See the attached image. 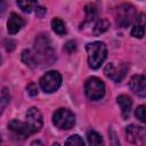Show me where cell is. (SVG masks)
<instances>
[{"instance_id":"25","label":"cell","mask_w":146,"mask_h":146,"mask_svg":"<svg viewBox=\"0 0 146 146\" xmlns=\"http://www.w3.org/2000/svg\"><path fill=\"white\" fill-rule=\"evenodd\" d=\"M64 48H65V50L67 51V52H73L75 49H76V43H75V41H67L66 43H65V46H64Z\"/></svg>"},{"instance_id":"18","label":"cell","mask_w":146,"mask_h":146,"mask_svg":"<svg viewBox=\"0 0 146 146\" xmlns=\"http://www.w3.org/2000/svg\"><path fill=\"white\" fill-rule=\"evenodd\" d=\"M87 140L90 145H100L103 144V138L99 133L96 131H88L87 133Z\"/></svg>"},{"instance_id":"7","label":"cell","mask_w":146,"mask_h":146,"mask_svg":"<svg viewBox=\"0 0 146 146\" xmlns=\"http://www.w3.org/2000/svg\"><path fill=\"white\" fill-rule=\"evenodd\" d=\"M128 72V66L125 64H119L115 65L114 63H110L105 66L104 68V73L105 75L111 79L114 82H120L123 80V78L125 76Z\"/></svg>"},{"instance_id":"16","label":"cell","mask_w":146,"mask_h":146,"mask_svg":"<svg viewBox=\"0 0 146 146\" xmlns=\"http://www.w3.org/2000/svg\"><path fill=\"white\" fill-rule=\"evenodd\" d=\"M17 5L23 11L31 13L36 7V0H17Z\"/></svg>"},{"instance_id":"15","label":"cell","mask_w":146,"mask_h":146,"mask_svg":"<svg viewBox=\"0 0 146 146\" xmlns=\"http://www.w3.org/2000/svg\"><path fill=\"white\" fill-rule=\"evenodd\" d=\"M108 27H110V22H108L107 19H105V18L99 19V21L95 24V26H94V29H92V33H94L95 35H100V34H103L104 32H106V31L108 30Z\"/></svg>"},{"instance_id":"26","label":"cell","mask_w":146,"mask_h":146,"mask_svg":"<svg viewBox=\"0 0 146 146\" xmlns=\"http://www.w3.org/2000/svg\"><path fill=\"white\" fill-rule=\"evenodd\" d=\"M35 14H36L38 17L42 18L46 15V8L44 7H41V6H36L35 7Z\"/></svg>"},{"instance_id":"2","label":"cell","mask_w":146,"mask_h":146,"mask_svg":"<svg viewBox=\"0 0 146 146\" xmlns=\"http://www.w3.org/2000/svg\"><path fill=\"white\" fill-rule=\"evenodd\" d=\"M88 52V64L91 68L97 70L104 63L107 56V48L104 42L95 41L86 46Z\"/></svg>"},{"instance_id":"5","label":"cell","mask_w":146,"mask_h":146,"mask_svg":"<svg viewBox=\"0 0 146 146\" xmlns=\"http://www.w3.org/2000/svg\"><path fill=\"white\" fill-rule=\"evenodd\" d=\"M52 122L57 128L68 130L75 124V115L67 108H58L52 115Z\"/></svg>"},{"instance_id":"20","label":"cell","mask_w":146,"mask_h":146,"mask_svg":"<svg viewBox=\"0 0 146 146\" xmlns=\"http://www.w3.org/2000/svg\"><path fill=\"white\" fill-rule=\"evenodd\" d=\"M86 22H90L94 19V17L96 16V7L94 5H88L86 6Z\"/></svg>"},{"instance_id":"30","label":"cell","mask_w":146,"mask_h":146,"mask_svg":"<svg viewBox=\"0 0 146 146\" xmlns=\"http://www.w3.org/2000/svg\"><path fill=\"white\" fill-rule=\"evenodd\" d=\"M140 1H143V0H140Z\"/></svg>"},{"instance_id":"24","label":"cell","mask_w":146,"mask_h":146,"mask_svg":"<svg viewBox=\"0 0 146 146\" xmlns=\"http://www.w3.org/2000/svg\"><path fill=\"white\" fill-rule=\"evenodd\" d=\"M26 90H27V94L31 96V97H34L38 95V88H36V84L31 82L26 86Z\"/></svg>"},{"instance_id":"22","label":"cell","mask_w":146,"mask_h":146,"mask_svg":"<svg viewBox=\"0 0 146 146\" xmlns=\"http://www.w3.org/2000/svg\"><path fill=\"white\" fill-rule=\"evenodd\" d=\"M9 94L7 92V89H3V91L1 92V96H0V113L3 111L5 106L9 103Z\"/></svg>"},{"instance_id":"17","label":"cell","mask_w":146,"mask_h":146,"mask_svg":"<svg viewBox=\"0 0 146 146\" xmlns=\"http://www.w3.org/2000/svg\"><path fill=\"white\" fill-rule=\"evenodd\" d=\"M51 27L54 30L55 33L59 34V35H63L66 33V27H65V24L62 19L59 18H54L51 21Z\"/></svg>"},{"instance_id":"1","label":"cell","mask_w":146,"mask_h":146,"mask_svg":"<svg viewBox=\"0 0 146 146\" xmlns=\"http://www.w3.org/2000/svg\"><path fill=\"white\" fill-rule=\"evenodd\" d=\"M33 54L36 58L38 64L42 63L44 65H51V63L55 59V52L51 47L50 40L47 35L41 34L35 39Z\"/></svg>"},{"instance_id":"9","label":"cell","mask_w":146,"mask_h":146,"mask_svg":"<svg viewBox=\"0 0 146 146\" xmlns=\"http://www.w3.org/2000/svg\"><path fill=\"white\" fill-rule=\"evenodd\" d=\"M129 88L132 92L138 95L139 97L146 96V79L143 74H137L131 76L129 80Z\"/></svg>"},{"instance_id":"11","label":"cell","mask_w":146,"mask_h":146,"mask_svg":"<svg viewBox=\"0 0 146 146\" xmlns=\"http://www.w3.org/2000/svg\"><path fill=\"white\" fill-rule=\"evenodd\" d=\"M33 132H36L42 127V115L36 107H31L26 113V121H25Z\"/></svg>"},{"instance_id":"10","label":"cell","mask_w":146,"mask_h":146,"mask_svg":"<svg viewBox=\"0 0 146 146\" xmlns=\"http://www.w3.org/2000/svg\"><path fill=\"white\" fill-rule=\"evenodd\" d=\"M8 129L14 132L16 136L18 137H22V138H26L29 136H31L33 132V130L30 128V125L26 123V122H22V121H18V120H13L9 122L8 124Z\"/></svg>"},{"instance_id":"13","label":"cell","mask_w":146,"mask_h":146,"mask_svg":"<svg viewBox=\"0 0 146 146\" xmlns=\"http://www.w3.org/2000/svg\"><path fill=\"white\" fill-rule=\"evenodd\" d=\"M116 102L120 105V108H121V113H122L123 119L124 120L128 119L129 115H130L131 107H132V100H131V98L129 96H127V95H120L116 98Z\"/></svg>"},{"instance_id":"8","label":"cell","mask_w":146,"mask_h":146,"mask_svg":"<svg viewBox=\"0 0 146 146\" xmlns=\"http://www.w3.org/2000/svg\"><path fill=\"white\" fill-rule=\"evenodd\" d=\"M125 133H127V139L132 143V144H144L145 143V137L146 132L143 127L133 125L130 124L125 128Z\"/></svg>"},{"instance_id":"14","label":"cell","mask_w":146,"mask_h":146,"mask_svg":"<svg viewBox=\"0 0 146 146\" xmlns=\"http://www.w3.org/2000/svg\"><path fill=\"white\" fill-rule=\"evenodd\" d=\"M22 60L30 67H35L38 65V62H36V58L33 54L32 50L30 49H26L22 52Z\"/></svg>"},{"instance_id":"23","label":"cell","mask_w":146,"mask_h":146,"mask_svg":"<svg viewBox=\"0 0 146 146\" xmlns=\"http://www.w3.org/2000/svg\"><path fill=\"white\" fill-rule=\"evenodd\" d=\"M136 117L140 121V122H145V106L140 105L136 108Z\"/></svg>"},{"instance_id":"12","label":"cell","mask_w":146,"mask_h":146,"mask_svg":"<svg viewBox=\"0 0 146 146\" xmlns=\"http://www.w3.org/2000/svg\"><path fill=\"white\" fill-rule=\"evenodd\" d=\"M24 24H25L24 19L21 16H18L17 14L13 13V14H10L8 22H7V31L9 34H16L24 26Z\"/></svg>"},{"instance_id":"4","label":"cell","mask_w":146,"mask_h":146,"mask_svg":"<svg viewBox=\"0 0 146 146\" xmlns=\"http://www.w3.org/2000/svg\"><path fill=\"white\" fill-rule=\"evenodd\" d=\"M136 17H137L136 9L130 3H123L116 8L115 19L117 25H120L121 27H128L129 25H131V23L136 19Z\"/></svg>"},{"instance_id":"19","label":"cell","mask_w":146,"mask_h":146,"mask_svg":"<svg viewBox=\"0 0 146 146\" xmlns=\"http://www.w3.org/2000/svg\"><path fill=\"white\" fill-rule=\"evenodd\" d=\"M66 145H76V146H83L84 141L82 140V138L79 135H73L71 137H68V139L65 141Z\"/></svg>"},{"instance_id":"27","label":"cell","mask_w":146,"mask_h":146,"mask_svg":"<svg viewBox=\"0 0 146 146\" xmlns=\"http://www.w3.org/2000/svg\"><path fill=\"white\" fill-rule=\"evenodd\" d=\"M5 9H6V2L3 0H0V11L3 13Z\"/></svg>"},{"instance_id":"6","label":"cell","mask_w":146,"mask_h":146,"mask_svg":"<svg viewBox=\"0 0 146 146\" xmlns=\"http://www.w3.org/2000/svg\"><path fill=\"white\" fill-rule=\"evenodd\" d=\"M60 84H62V75L57 71H49L44 73L40 79V87L47 94L55 92L60 87Z\"/></svg>"},{"instance_id":"29","label":"cell","mask_w":146,"mask_h":146,"mask_svg":"<svg viewBox=\"0 0 146 146\" xmlns=\"http://www.w3.org/2000/svg\"><path fill=\"white\" fill-rule=\"evenodd\" d=\"M0 143H1V137H0Z\"/></svg>"},{"instance_id":"21","label":"cell","mask_w":146,"mask_h":146,"mask_svg":"<svg viewBox=\"0 0 146 146\" xmlns=\"http://www.w3.org/2000/svg\"><path fill=\"white\" fill-rule=\"evenodd\" d=\"M145 34V30H144V26L143 25H139V24H136L133 25V27L131 29V35L135 36V38H139L141 39Z\"/></svg>"},{"instance_id":"3","label":"cell","mask_w":146,"mask_h":146,"mask_svg":"<svg viewBox=\"0 0 146 146\" xmlns=\"http://www.w3.org/2000/svg\"><path fill=\"white\" fill-rule=\"evenodd\" d=\"M84 94L90 100H98L105 95V84L104 82L96 78L91 76L86 81L84 84Z\"/></svg>"},{"instance_id":"28","label":"cell","mask_w":146,"mask_h":146,"mask_svg":"<svg viewBox=\"0 0 146 146\" xmlns=\"http://www.w3.org/2000/svg\"><path fill=\"white\" fill-rule=\"evenodd\" d=\"M1 63H2V58H1V56H0V65H1Z\"/></svg>"}]
</instances>
